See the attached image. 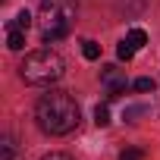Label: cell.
<instances>
[{"mask_svg":"<svg viewBox=\"0 0 160 160\" xmlns=\"http://www.w3.org/2000/svg\"><path fill=\"white\" fill-rule=\"evenodd\" d=\"M94 122H98V126H110V110H107V104H98V107H94Z\"/></svg>","mask_w":160,"mask_h":160,"instance_id":"9","label":"cell"},{"mask_svg":"<svg viewBox=\"0 0 160 160\" xmlns=\"http://www.w3.org/2000/svg\"><path fill=\"white\" fill-rule=\"evenodd\" d=\"M7 47L10 50H22L25 47V28H19L16 22H7Z\"/></svg>","mask_w":160,"mask_h":160,"instance_id":"5","label":"cell"},{"mask_svg":"<svg viewBox=\"0 0 160 160\" xmlns=\"http://www.w3.org/2000/svg\"><path fill=\"white\" fill-rule=\"evenodd\" d=\"M141 113H144V107H129V110H126V119L132 122V119H135V116H141Z\"/></svg>","mask_w":160,"mask_h":160,"instance_id":"14","label":"cell"},{"mask_svg":"<svg viewBox=\"0 0 160 160\" xmlns=\"http://www.w3.org/2000/svg\"><path fill=\"white\" fill-rule=\"evenodd\" d=\"M82 53H85V60H98L101 57V44L98 41H82Z\"/></svg>","mask_w":160,"mask_h":160,"instance_id":"8","label":"cell"},{"mask_svg":"<svg viewBox=\"0 0 160 160\" xmlns=\"http://www.w3.org/2000/svg\"><path fill=\"white\" fill-rule=\"evenodd\" d=\"M41 160H72L69 154H60V151H53V154H44Z\"/></svg>","mask_w":160,"mask_h":160,"instance_id":"15","label":"cell"},{"mask_svg":"<svg viewBox=\"0 0 160 160\" xmlns=\"http://www.w3.org/2000/svg\"><path fill=\"white\" fill-rule=\"evenodd\" d=\"M19 75H22L25 85H50L63 75V57L57 50H47V47L32 50V53H25Z\"/></svg>","mask_w":160,"mask_h":160,"instance_id":"2","label":"cell"},{"mask_svg":"<svg viewBox=\"0 0 160 160\" xmlns=\"http://www.w3.org/2000/svg\"><path fill=\"white\" fill-rule=\"evenodd\" d=\"M101 82H104V88H107V101H116V98L126 91V75H122L116 66H107V69L101 72Z\"/></svg>","mask_w":160,"mask_h":160,"instance_id":"4","label":"cell"},{"mask_svg":"<svg viewBox=\"0 0 160 160\" xmlns=\"http://www.w3.org/2000/svg\"><path fill=\"white\" fill-rule=\"evenodd\" d=\"M132 88L135 91H154V78H135Z\"/></svg>","mask_w":160,"mask_h":160,"instance_id":"12","label":"cell"},{"mask_svg":"<svg viewBox=\"0 0 160 160\" xmlns=\"http://www.w3.org/2000/svg\"><path fill=\"white\" fill-rule=\"evenodd\" d=\"M72 16H75V10H72L69 0H44L41 10H38L41 41L44 44H53V41L66 38L69 28H72Z\"/></svg>","mask_w":160,"mask_h":160,"instance_id":"3","label":"cell"},{"mask_svg":"<svg viewBox=\"0 0 160 160\" xmlns=\"http://www.w3.org/2000/svg\"><path fill=\"white\" fill-rule=\"evenodd\" d=\"M78 116H82L78 104L66 91H47L35 104V119H38L41 132H47V135H69L78 126Z\"/></svg>","mask_w":160,"mask_h":160,"instance_id":"1","label":"cell"},{"mask_svg":"<svg viewBox=\"0 0 160 160\" xmlns=\"http://www.w3.org/2000/svg\"><path fill=\"white\" fill-rule=\"evenodd\" d=\"M119 160H144V151L141 148H129V151L119 154Z\"/></svg>","mask_w":160,"mask_h":160,"instance_id":"11","label":"cell"},{"mask_svg":"<svg viewBox=\"0 0 160 160\" xmlns=\"http://www.w3.org/2000/svg\"><path fill=\"white\" fill-rule=\"evenodd\" d=\"M0 157H3V160H19V148L13 144V138H3V144H0Z\"/></svg>","mask_w":160,"mask_h":160,"instance_id":"7","label":"cell"},{"mask_svg":"<svg viewBox=\"0 0 160 160\" xmlns=\"http://www.w3.org/2000/svg\"><path fill=\"white\" fill-rule=\"evenodd\" d=\"M135 50H138V47H135V44H132V41H129V38H122V41H119V47H116V57H119V60H126V63H129V60H132V57H135Z\"/></svg>","mask_w":160,"mask_h":160,"instance_id":"6","label":"cell"},{"mask_svg":"<svg viewBox=\"0 0 160 160\" xmlns=\"http://www.w3.org/2000/svg\"><path fill=\"white\" fill-rule=\"evenodd\" d=\"M13 22H16L19 28H25V32H28V25H32V16H28V13L22 10V13H16V19H13Z\"/></svg>","mask_w":160,"mask_h":160,"instance_id":"13","label":"cell"},{"mask_svg":"<svg viewBox=\"0 0 160 160\" xmlns=\"http://www.w3.org/2000/svg\"><path fill=\"white\" fill-rule=\"evenodd\" d=\"M126 38H129V41H132L135 47H144V44H148V35H144V28H132V32H129Z\"/></svg>","mask_w":160,"mask_h":160,"instance_id":"10","label":"cell"}]
</instances>
